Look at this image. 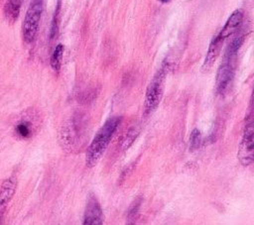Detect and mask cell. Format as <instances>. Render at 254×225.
I'll return each instance as SVG.
<instances>
[{
	"label": "cell",
	"mask_w": 254,
	"mask_h": 225,
	"mask_svg": "<svg viewBox=\"0 0 254 225\" xmlns=\"http://www.w3.org/2000/svg\"><path fill=\"white\" fill-rule=\"evenodd\" d=\"M168 71V65L163 64L156 72L153 79L149 83L144 100V113L145 115L151 114L159 106L164 92V82Z\"/></svg>",
	"instance_id": "2"
},
{
	"label": "cell",
	"mask_w": 254,
	"mask_h": 225,
	"mask_svg": "<svg viewBox=\"0 0 254 225\" xmlns=\"http://www.w3.org/2000/svg\"><path fill=\"white\" fill-rule=\"evenodd\" d=\"M140 204H141V198H137L129 207L128 210V215H127V223L128 224H133L135 223L137 217H138V213H139V208H140Z\"/></svg>",
	"instance_id": "13"
},
{
	"label": "cell",
	"mask_w": 254,
	"mask_h": 225,
	"mask_svg": "<svg viewBox=\"0 0 254 225\" xmlns=\"http://www.w3.org/2000/svg\"><path fill=\"white\" fill-rule=\"evenodd\" d=\"M138 134H139V130L137 128H135V127L130 128L126 132V134L122 140V149L127 150L133 144V142L136 140Z\"/></svg>",
	"instance_id": "12"
},
{
	"label": "cell",
	"mask_w": 254,
	"mask_h": 225,
	"mask_svg": "<svg viewBox=\"0 0 254 225\" xmlns=\"http://www.w3.org/2000/svg\"><path fill=\"white\" fill-rule=\"evenodd\" d=\"M43 7L44 0H33L26 12L22 26V34L23 39L27 44L32 43L37 35Z\"/></svg>",
	"instance_id": "3"
},
{
	"label": "cell",
	"mask_w": 254,
	"mask_h": 225,
	"mask_svg": "<svg viewBox=\"0 0 254 225\" xmlns=\"http://www.w3.org/2000/svg\"><path fill=\"white\" fill-rule=\"evenodd\" d=\"M161 2H163V3H166V2H169L170 0H160Z\"/></svg>",
	"instance_id": "16"
},
{
	"label": "cell",
	"mask_w": 254,
	"mask_h": 225,
	"mask_svg": "<svg viewBox=\"0 0 254 225\" xmlns=\"http://www.w3.org/2000/svg\"><path fill=\"white\" fill-rule=\"evenodd\" d=\"M82 223L84 225H101L103 223L102 208L93 194H90L87 198Z\"/></svg>",
	"instance_id": "6"
},
{
	"label": "cell",
	"mask_w": 254,
	"mask_h": 225,
	"mask_svg": "<svg viewBox=\"0 0 254 225\" xmlns=\"http://www.w3.org/2000/svg\"><path fill=\"white\" fill-rule=\"evenodd\" d=\"M224 42H225V40H223L221 37H219L218 34L215 37H213V39L211 40V42L208 46V50H207V53H206V56H205V58H204L203 64H202L203 70H208L213 65V63L215 62L216 58L218 57V56L221 52Z\"/></svg>",
	"instance_id": "8"
},
{
	"label": "cell",
	"mask_w": 254,
	"mask_h": 225,
	"mask_svg": "<svg viewBox=\"0 0 254 225\" xmlns=\"http://www.w3.org/2000/svg\"><path fill=\"white\" fill-rule=\"evenodd\" d=\"M17 187V179L10 176L0 183V223H2L4 214L8 207L9 202L14 196Z\"/></svg>",
	"instance_id": "7"
},
{
	"label": "cell",
	"mask_w": 254,
	"mask_h": 225,
	"mask_svg": "<svg viewBox=\"0 0 254 225\" xmlns=\"http://www.w3.org/2000/svg\"><path fill=\"white\" fill-rule=\"evenodd\" d=\"M64 46L62 44H59L51 56V66L55 71H59L62 66V61H63V56H64Z\"/></svg>",
	"instance_id": "11"
},
{
	"label": "cell",
	"mask_w": 254,
	"mask_h": 225,
	"mask_svg": "<svg viewBox=\"0 0 254 225\" xmlns=\"http://www.w3.org/2000/svg\"><path fill=\"white\" fill-rule=\"evenodd\" d=\"M253 115L252 111L246 117L243 136L238 150V159L243 166H250L253 164Z\"/></svg>",
	"instance_id": "4"
},
{
	"label": "cell",
	"mask_w": 254,
	"mask_h": 225,
	"mask_svg": "<svg viewBox=\"0 0 254 225\" xmlns=\"http://www.w3.org/2000/svg\"><path fill=\"white\" fill-rule=\"evenodd\" d=\"M122 117H110L108 118L101 128L97 131L93 140L91 141L89 147L86 151L85 164L88 168H92L97 165V163L102 158L104 152L106 151L114 133L121 124Z\"/></svg>",
	"instance_id": "1"
},
{
	"label": "cell",
	"mask_w": 254,
	"mask_h": 225,
	"mask_svg": "<svg viewBox=\"0 0 254 225\" xmlns=\"http://www.w3.org/2000/svg\"><path fill=\"white\" fill-rule=\"evenodd\" d=\"M23 0H7L4 6V15L9 23H14L21 10Z\"/></svg>",
	"instance_id": "10"
},
{
	"label": "cell",
	"mask_w": 254,
	"mask_h": 225,
	"mask_svg": "<svg viewBox=\"0 0 254 225\" xmlns=\"http://www.w3.org/2000/svg\"><path fill=\"white\" fill-rule=\"evenodd\" d=\"M201 143V134L198 129H193L190 136V149L194 151L199 148Z\"/></svg>",
	"instance_id": "15"
},
{
	"label": "cell",
	"mask_w": 254,
	"mask_h": 225,
	"mask_svg": "<svg viewBox=\"0 0 254 225\" xmlns=\"http://www.w3.org/2000/svg\"><path fill=\"white\" fill-rule=\"evenodd\" d=\"M16 133L22 138H29L32 134V126L28 121H21L16 126Z\"/></svg>",
	"instance_id": "14"
},
{
	"label": "cell",
	"mask_w": 254,
	"mask_h": 225,
	"mask_svg": "<svg viewBox=\"0 0 254 225\" xmlns=\"http://www.w3.org/2000/svg\"><path fill=\"white\" fill-rule=\"evenodd\" d=\"M243 21V12L241 10H235L227 19L223 28L218 33V36L223 40H226L230 36H232L240 27Z\"/></svg>",
	"instance_id": "9"
},
{
	"label": "cell",
	"mask_w": 254,
	"mask_h": 225,
	"mask_svg": "<svg viewBox=\"0 0 254 225\" xmlns=\"http://www.w3.org/2000/svg\"><path fill=\"white\" fill-rule=\"evenodd\" d=\"M235 60H236V56H230L224 55L223 61L219 65L216 73L215 87H216V92L218 94L224 93L226 89L229 87L234 77Z\"/></svg>",
	"instance_id": "5"
}]
</instances>
